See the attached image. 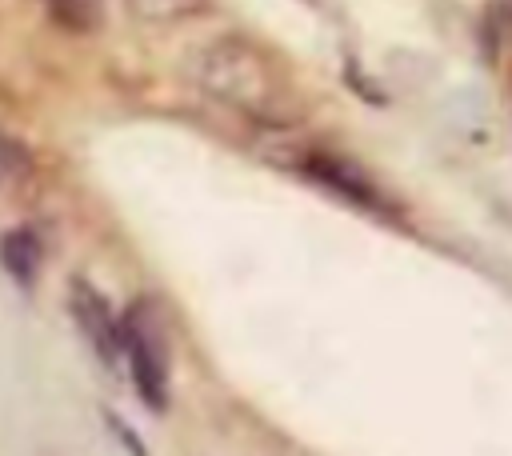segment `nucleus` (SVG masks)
<instances>
[{
  "label": "nucleus",
  "mask_w": 512,
  "mask_h": 456,
  "mask_svg": "<svg viewBox=\"0 0 512 456\" xmlns=\"http://www.w3.org/2000/svg\"><path fill=\"white\" fill-rule=\"evenodd\" d=\"M192 76L208 96H216L220 104H228L236 112H248L252 120L288 124L296 116L288 76L252 40L228 36V40L208 44L192 60Z\"/></svg>",
  "instance_id": "f257e3e1"
},
{
  "label": "nucleus",
  "mask_w": 512,
  "mask_h": 456,
  "mask_svg": "<svg viewBox=\"0 0 512 456\" xmlns=\"http://www.w3.org/2000/svg\"><path fill=\"white\" fill-rule=\"evenodd\" d=\"M120 348L132 372V384L140 400L152 412L168 408V360H164V340H160V320L148 308V300H136L124 320H120Z\"/></svg>",
  "instance_id": "f03ea898"
},
{
  "label": "nucleus",
  "mask_w": 512,
  "mask_h": 456,
  "mask_svg": "<svg viewBox=\"0 0 512 456\" xmlns=\"http://www.w3.org/2000/svg\"><path fill=\"white\" fill-rule=\"evenodd\" d=\"M72 316L80 320V328H84V336H88V344L96 348V356L108 364V368H116V360H120V320L112 316V308L100 300V292L96 288H88L84 280H76L72 284Z\"/></svg>",
  "instance_id": "7ed1b4c3"
},
{
  "label": "nucleus",
  "mask_w": 512,
  "mask_h": 456,
  "mask_svg": "<svg viewBox=\"0 0 512 456\" xmlns=\"http://www.w3.org/2000/svg\"><path fill=\"white\" fill-rule=\"evenodd\" d=\"M304 168H308V176H316L320 184H328L332 192H340L344 200H352V204H360V208H384V196L372 188V180H364L352 164H344V160H336V156H308L304 160Z\"/></svg>",
  "instance_id": "20e7f679"
},
{
  "label": "nucleus",
  "mask_w": 512,
  "mask_h": 456,
  "mask_svg": "<svg viewBox=\"0 0 512 456\" xmlns=\"http://www.w3.org/2000/svg\"><path fill=\"white\" fill-rule=\"evenodd\" d=\"M0 264H4V272H8L20 288H32L36 264H40L36 232H32V228H12V232H4V236H0Z\"/></svg>",
  "instance_id": "39448f33"
},
{
  "label": "nucleus",
  "mask_w": 512,
  "mask_h": 456,
  "mask_svg": "<svg viewBox=\"0 0 512 456\" xmlns=\"http://www.w3.org/2000/svg\"><path fill=\"white\" fill-rule=\"evenodd\" d=\"M208 0H124V8L144 24H176L204 8Z\"/></svg>",
  "instance_id": "423d86ee"
},
{
  "label": "nucleus",
  "mask_w": 512,
  "mask_h": 456,
  "mask_svg": "<svg viewBox=\"0 0 512 456\" xmlns=\"http://www.w3.org/2000/svg\"><path fill=\"white\" fill-rule=\"evenodd\" d=\"M52 8L72 28H88L100 20V0H52Z\"/></svg>",
  "instance_id": "0eeeda50"
},
{
  "label": "nucleus",
  "mask_w": 512,
  "mask_h": 456,
  "mask_svg": "<svg viewBox=\"0 0 512 456\" xmlns=\"http://www.w3.org/2000/svg\"><path fill=\"white\" fill-rule=\"evenodd\" d=\"M104 420H108V432H112V436H116V440L128 448V456H148L144 440H140V436H136V432H132V428H128V424L116 416V412H104Z\"/></svg>",
  "instance_id": "6e6552de"
},
{
  "label": "nucleus",
  "mask_w": 512,
  "mask_h": 456,
  "mask_svg": "<svg viewBox=\"0 0 512 456\" xmlns=\"http://www.w3.org/2000/svg\"><path fill=\"white\" fill-rule=\"evenodd\" d=\"M20 168H24V148H20L8 132H0V180L16 176Z\"/></svg>",
  "instance_id": "1a4fd4ad"
}]
</instances>
